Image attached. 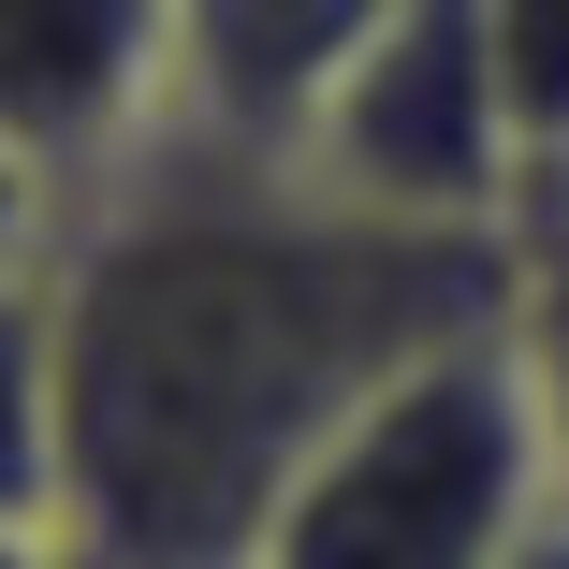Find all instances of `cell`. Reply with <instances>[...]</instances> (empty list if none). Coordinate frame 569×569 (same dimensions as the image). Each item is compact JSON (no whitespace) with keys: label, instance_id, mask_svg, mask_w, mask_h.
<instances>
[{"label":"cell","instance_id":"obj_6","mask_svg":"<svg viewBox=\"0 0 569 569\" xmlns=\"http://www.w3.org/2000/svg\"><path fill=\"white\" fill-rule=\"evenodd\" d=\"M0 526L59 540V321H44V278H0Z\"/></svg>","mask_w":569,"mask_h":569},{"label":"cell","instance_id":"obj_2","mask_svg":"<svg viewBox=\"0 0 569 569\" xmlns=\"http://www.w3.org/2000/svg\"><path fill=\"white\" fill-rule=\"evenodd\" d=\"M569 497L526 351L511 336H468L423 380H395L351 438L292 482L263 569H511L540 540V511Z\"/></svg>","mask_w":569,"mask_h":569},{"label":"cell","instance_id":"obj_9","mask_svg":"<svg viewBox=\"0 0 569 569\" xmlns=\"http://www.w3.org/2000/svg\"><path fill=\"white\" fill-rule=\"evenodd\" d=\"M44 204H59V176H30L16 147H0V278H30V234H44Z\"/></svg>","mask_w":569,"mask_h":569},{"label":"cell","instance_id":"obj_10","mask_svg":"<svg viewBox=\"0 0 569 569\" xmlns=\"http://www.w3.org/2000/svg\"><path fill=\"white\" fill-rule=\"evenodd\" d=\"M511 569H569V497H555V511H540V540H526V555H511Z\"/></svg>","mask_w":569,"mask_h":569},{"label":"cell","instance_id":"obj_8","mask_svg":"<svg viewBox=\"0 0 569 569\" xmlns=\"http://www.w3.org/2000/svg\"><path fill=\"white\" fill-rule=\"evenodd\" d=\"M482 30H497L511 132H526V161L555 176V161H569V0H482Z\"/></svg>","mask_w":569,"mask_h":569},{"label":"cell","instance_id":"obj_1","mask_svg":"<svg viewBox=\"0 0 569 569\" xmlns=\"http://www.w3.org/2000/svg\"><path fill=\"white\" fill-rule=\"evenodd\" d=\"M526 249L336 204L307 161L161 132L102 176L44 278L59 321V555L263 569L292 482L395 380L511 336Z\"/></svg>","mask_w":569,"mask_h":569},{"label":"cell","instance_id":"obj_5","mask_svg":"<svg viewBox=\"0 0 569 569\" xmlns=\"http://www.w3.org/2000/svg\"><path fill=\"white\" fill-rule=\"evenodd\" d=\"M380 30H395V0H176V118L161 132L307 161V132L336 118V88L366 73Z\"/></svg>","mask_w":569,"mask_h":569},{"label":"cell","instance_id":"obj_7","mask_svg":"<svg viewBox=\"0 0 569 569\" xmlns=\"http://www.w3.org/2000/svg\"><path fill=\"white\" fill-rule=\"evenodd\" d=\"M511 249H526V292H511V351H526L540 438H555V468H569V161H555V176L526 190Z\"/></svg>","mask_w":569,"mask_h":569},{"label":"cell","instance_id":"obj_4","mask_svg":"<svg viewBox=\"0 0 569 569\" xmlns=\"http://www.w3.org/2000/svg\"><path fill=\"white\" fill-rule=\"evenodd\" d=\"M176 118V0H0V147L73 204Z\"/></svg>","mask_w":569,"mask_h":569},{"label":"cell","instance_id":"obj_3","mask_svg":"<svg viewBox=\"0 0 569 569\" xmlns=\"http://www.w3.org/2000/svg\"><path fill=\"white\" fill-rule=\"evenodd\" d=\"M307 176L366 219H423V234H511L540 161L511 132L497 88V30L482 0H395V30L366 44V73L336 88V118L307 132Z\"/></svg>","mask_w":569,"mask_h":569}]
</instances>
